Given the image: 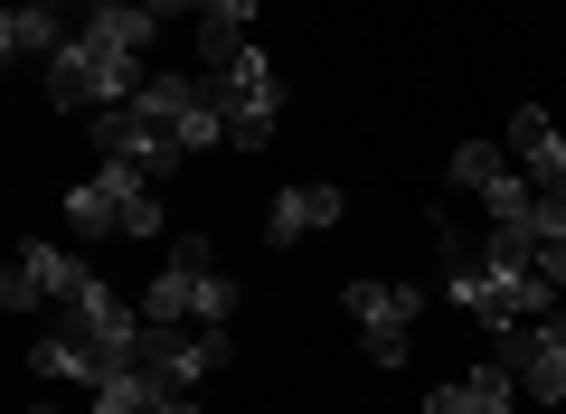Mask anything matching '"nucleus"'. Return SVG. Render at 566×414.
<instances>
[{
	"instance_id": "1",
	"label": "nucleus",
	"mask_w": 566,
	"mask_h": 414,
	"mask_svg": "<svg viewBox=\"0 0 566 414\" xmlns=\"http://www.w3.org/2000/svg\"><path fill=\"white\" fill-rule=\"evenodd\" d=\"M133 349H142V301H114L95 283L85 301H66L57 311V330L29 349V368L39 376H85V386H104L114 368H133Z\"/></svg>"
},
{
	"instance_id": "2",
	"label": "nucleus",
	"mask_w": 566,
	"mask_h": 414,
	"mask_svg": "<svg viewBox=\"0 0 566 414\" xmlns=\"http://www.w3.org/2000/svg\"><path fill=\"white\" fill-rule=\"evenodd\" d=\"M142 320H161V330H227V320H237V283L208 264V236L170 245V264L151 274V293H142Z\"/></svg>"
},
{
	"instance_id": "3",
	"label": "nucleus",
	"mask_w": 566,
	"mask_h": 414,
	"mask_svg": "<svg viewBox=\"0 0 566 414\" xmlns=\"http://www.w3.org/2000/svg\"><path fill=\"white\" fill-rule=\"evenodd\" d=\"M444 293L463 301L472 320H491V330H520V320H547L557 311V293L538 283V264H520V255H453L444 264Z\"/></svg>"
},
{
	"instance_id": "4",
	"label": "nucleus",
	"mask_w": 566,
	"mask_h": 414,
	"mask_svg": "<svg viewBox=\"0 0 566 414\" xmlns=\"http://www.w3.org/2000/svg\"><path fill=\"white\" fill-rule=\"evenodd\" d=\"M199 76H208V95H218V114H227V141H237V151H264L274 123H283V76H274V57L237 47L227 66H199Z\"/></svg>"
},
{
	"instance_id": "5",
	"label": "nucleus",
	"mask_w": 566,
	"mask_h": 414,
	"mask_svg": "<svg viewBox=\"0 0 566 414\" xmlns=\"http://www.w3.org/2000/svg\"><path fill=\"white\" fill-rule=\"evenodd\" d=\"M66 226L76 236H161V189L133 170H95L66 189Z\"/></svg>"
},
{
	"instance_id": "6",
	"label": "nucleus",
	"mask_w": 566,
	"mask_h": 414,
	"mask_svg": "<svg viewBox=\"0 0 566 414\" xmlns=\"http://www.w3.org/2000/svg\"><path fill=\"white\" fill-rule=\"evenodd\" d=\"M95 160H104V170H133V179H151V189H161V179L180 170L189 151H180V132H170V123H151L133 95H123V104H95Z\"/></svg>"
},
{
	"instance_id": "7",
	"label": "nucleus",
	"mask_w": 566,
	"mask_h": 414,
	"mask_svg": "<svg viewBox=\"0 0 566 414\" xmlns=\"http://www.w3.org/2000/svg\"><path fill=\"white\" fill-rule=\"evenodd\" d=\"M95 293V264L66 255V245H20L10 255V274H0V301L10 311H66V301Z\"/></svg>"
},
{
	"instance_id": "8",
	"label": "nucleus",
	"mask_w": 566,
	"mask_h": 414,
	"mask_svg": "<svg viewBox=\"0 0 566 414\" xmlns=\"http://www.w3.org/2000/svg\"><path fill=\"white\" fill-rule=\"evenodd\" d=\"M349 320H359V349H368V368H397L406 358V339H416V311H424V293L416 283H349Z\"/></svg>"
},
{
	"instance_id": "9",
	"label": "nucleus",
	"mask_w": 566,
	"mask_h": 414,
	"mask_svg": "<svg viewBox=\"0 0 566 414\" xmlns=\"http://www.w3.org/2000/svg\"><path fill=\"white\" fill-rule=\"evenodd\" d=\"M501 368L520 376V395H538V405H566V311L501 330Z\"/></svg>"
},
{
	"instance_id": "10",
	"label": "nucleus",
	"mask_w": 566,
	"mask_h": 414,
	"mask_svg": "<svg viewBox=\"0 0 566 414\" xmlns=\"http://www.w3.org/2000/svg\"><path fill=\"white\" fill-rule=\"evenodd\" d=\"M322 226H340V189H331V179H303V189H283L274 208H264V245H303V236H322Z\"/></svg>"
},
{
	"instance_id": "11",
	"label": "nucleus",
	"mask_w": 566,
	"mask_h": 414,
	"mask_svg": "<svg viewBox=\"0 0 566 414\" xmlns=\"http://www.w3.org/2000/svg\"><path fill=\"white\" fill-rule=\"evenodd\" d=\"M510 160H520L538 189H566V132L538 114V104H520V114H510Z\"/></svg>"
},
{
	"instance_id": "12",
	"label": "nucleus",
	"mask_w": 566,
	"mask_h": 414,
	"mask_svg": "<svg viewBox=\"0 0 566 414\" xmlns=\"http://www.w3.org/2000/svg\"><path fill=\"white\" fill-rule=\"evenodd\" d=\"M424 414H520V376H510L501 358H482L463 386H434V395H424Z\"/></svg>"
},
{
	"instance_id": "13",
	"label": "nucleus",
	"mask_w": 566,
	"mask_h": 414,
	"mask_svg": "<svg viewBox=\"0 0 566 414\" xmlns=\"http://www.w3.org/2000/svg\"><path fill=\"white\" fill-rule=\"evenodd\" d=\"M66 39H76L66 10H39V0H10L0 10V57H57Z\"/></svg>"
},
{
	"instance_id": "14",
	"label": "nucleus",
	"mask_w": 566,
	"mask_h": 414,
	"mask_svg": "<svg viewBox=\"0 0 566 414\" xmlns=\"http://www.w3.org/2000/svg\"><path fill=\"white\" fill-rule=\"evenodd\" d=\"M444 179L463 198H491V189H510V179H520V160H510V141H463V151L444 160Z\"/></svg>"
},
{
	"instance_id": "15",
	"label": "nucleus",
	"mask_w": 566,
	"mask_h": 414,
	"mask_svg": "<svg viewBox=\"0 0 566 414\" xmlns=\"http://www.w3.org/2000/svg\"><path fill=\"white\" fill-rule=\"evenodd\" d=\"M161 395H180V386H170V376H151V368L133 358V368H114V376L95 386V414H151Z\"/></svg>"
},
{
	"instance_id": "16",
	"label": "nucleus",
	"mask_w": 566,
	"mask_h": 414,
	"mask_svg": "<svg viewBox=\"0 0 566 414\" xmlns=\"http://www.w3.org/2000/svg\"><path fill=\"white\" fill-rule=\"evenodd\" d=\"M538 283L566 293V208H557V198H547V217H538Z\"/></svg>"
},
{
	"instance_id": "17",
	"label": "nucleus",
	"mask_w": 566,
	"mask_h": 414,
	"mask_svg": "<svg viewBox=\"0 0 566 414\" xmlns=\"http://www.w3.org/2000/svg\"><path fill=\"white\" fill-rule=\"evenodd\" d=\"M151 414H199V405H189V395H161V405H151Z\"/></svg>"
},
{
	"instance_id": "18",
	"label": "nucleus",
	"mask_w": 566,
	"mask_h": 414,
	"mask_svg": "<svg viewBox=\"0 0 566 414\" xmlns=\"http://www.w3.org/2000/svg\"><path fill=\"white\" fill-rule=\"evenodd\" d=\"M29 414H57V405H29Z\"/></svg>"
}]
</instances>
